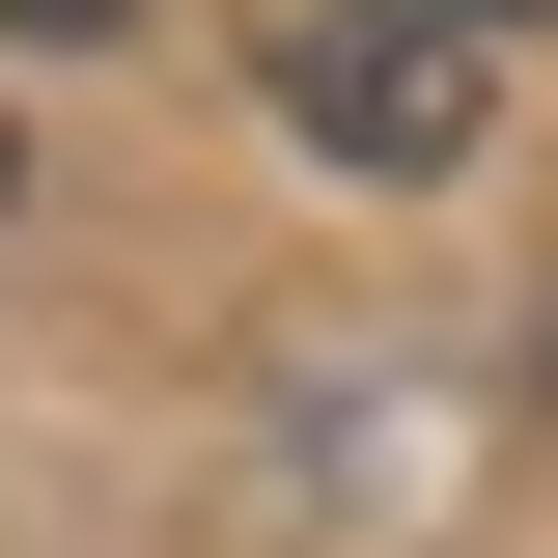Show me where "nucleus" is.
I'll list each match as a JSON object with an SVG mask.
<instances>
[{
  "mask_svg": "<svg viewBox=\"0 0 558 558\" xmlns=\"http://www.w3.org/2000/svg\"><path fill=\"white\" fill-rule=\"evenodd\" d=\"M0 196H28V112H0Z\"/></svg>",
  "mask_w": 558,
  "mask_h": 558,
  "instance_id": "nucleus-3",
  "label": "nucleus"
},
{
  "mask_svg": "<svg viewBox=\"0 0 558 558\" xmlns=\"http://www.w3.org/2000/svg\"><path fill=\"white\" fill-rule=\"evenodd\" d=\"M0 28H112V0H0Z\"/></svg>",
  "mask_w": 558,
  "mask_h": 558,
  "instance_id": "nucleus-2",
  "label": "nucleus"
},
{
  "mask_svg": "<svg viewBox=\"0 0 558 558\" xmlns=\"http://www.w3.org/2000/svg\"><path fill=\"white\" fill-rule=\"evenodd\" d=\"M252 84L307 168H363V196H418V168H475L502 57H475V0H252Z\"/></svg>",
  "mask_w": 558,
  "mask_h": 558,
  "instance_id": "nucleus-1",
  "label": "nucleus"
}]
</instances>
